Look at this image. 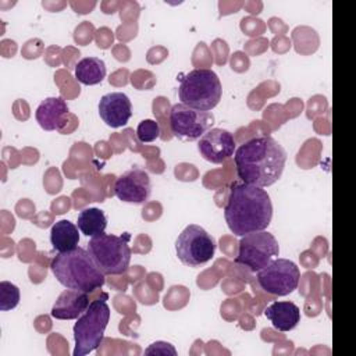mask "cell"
<instances>
[{
	"instance_id": "obj_4",
	"label": "cell",
	"mask_w": 356,
	"mask_h": 356,
	"mask_svg": "<svg viewBox=\"0 0 356 356\" xmlns=\"http://www.w3.org/2000/svg\"><path fill=\"white\" fill-rule=\"evenodd\" d=\"M107 295L92 300L88 309L74 324L75 349L74 356H85L99 348L103 341L106 327L110 320V307L106 302Z\"/></svg>"
},
{
	"instance_id": "obj_2",
	"label": "cell",
	"mask_w": 356,
	"mask_h": 356,
	"mask_svg": "<svg viewBox=\"0 0 356 356\" xmlns=\"http://www.w3.org/2000/svg\"><path fill=\"white\" fill-rule=\"evenodd\" d=\"M224 217L229 231L236 236L263 231L273 218L270 195L260 186L234 182L224 207Z\"/></svg>"
},
{
	"instance_id": "obj_6",
	"label": "cell",
	"mask_w": 356,
	"mask_h": 356,
	"mask_svg": "<svg viewBox=\"0 0 356 356\" xmlns=\"http://www.w3.org/2000/svg\"><path fill=\"white\" fill-rule=\"evenodd\" d=\"M127 239L128 235L122 238L111 234H100L90 238L88 252L104 275H120L128 270L131 248Z\"/></svg>"
},
{
	"instance_id": "obj_18",
	"label": "cell",
	"mask_w": 356,
	"mask_h": 356,
	"mask_svg": "<svg viewBox=\"0 0 356 356\" xmlns=\"http://www.w3.org/2000/svg\"><path fill=\"white\" fill-rule=\"evenodd\" d=\"M106 76V64L97 57H85L75 65V78L83 85H97Z\"/></svg>"
},
{
	"instance_id": "obj_22",
	"label": "cell",
	"mask_w": 356,
	"mask_h": 356,
	"mask_svg": "<svg viewBox=\"0 0 356 356\" xmlns=\"http://www.w3.org/2000/svg\"><path fill=\"white\" fill-rule=\"evenodd\" d=\"M146 355H152V353H160V355H167V353H171V355H177L175 349L167 343V342H154L152 343L146 350H145Z\"/></svg>"
},
{
	"instance_id": "obj_16",
	"label": "cell",
	"mask_w": 356,
	"mask_h": 356,
	"mask_svg": "<svg viewBox=\"0 0 356 356\" xmlns=\"http://www.w3.org/2000/svg\"><path fill=\"white\" fill-rule=\"evenodd\" d=\"M68 113V106L61 97H47L36 108L35 117L38 124L44 131H54L58 127L60 118Z\"/></svg>"
},
{
	"instance_id": "obj_5",
	"label": "cell",
	"mask_w": 356,
	"mask_h": 356,
	"mask_svg": "<svg viewBox=\"0 0 356 356\" xmlns=\"http://www.w3.org/2000/svg\"><path fill=\"white\" fill-rule=\"evenodd\" d=\"M222 86L217 74L209 68L188 72L179 83L178 96L182 104L196 110L210 111L221 100Z\"/></svg>"
},
{
	"instance_id": "obj_1",
	"label": "cell",
	"mask_w": 356,
	"mask_h": 356,
	"mask_svg": "<svg viewBox=\"0 0 356 356\" xmlns=\"http://www.w3.org/2000/svg\"><path fill=\"white\" fill-rule=\"evenodd\" d=\"M241 182L266 188L275 184L286 163V152L271 136H257L243 142L234 153Z\"/></svg>"
},
{
	"instance_id": "obj_21",
	"label": "cell",
	"mask_w": 356,
	"mask_h": 356,
	"mask_svg": "<svg viewBox=\"0 0 356 356\" xmlns=\"http://www.w3.org/2000/svg\"><path fill=\"white\" fill-rule=\"evenodd\" d=\"M159 124L154 120H143L136 128V138L140 142H152L159 136Z\"/></svg>"
},
{
	"instance_id": "obj_14",
	"label": "cell",
	"mask_w": 356,
	"mask_h": 356,
	"mask_svg": "<svg viewBox=\"0 0 356 356\" xmlns=\"http://www.w3.org/2000/svg\"><path fill=\"white\" fill-rule=\"evenodd\" d=\"M88 292L70 289L63 291L51 307V316L58 320L78 318L89 306Z\"/></svg>"
},
{
	"instance_id": "obj_20",
	"label": "cell",
	"mask_w": 356,
	"mask_h": 356,
	"mask_svg": "<svg viewBox=\"0 0 356 356\" xmlns=\"http://www.w3.org/2000/svg\"><path fill=\"white\" fill-rule=\"evenodd\" d=\"M19 302V289L17 285L1 281L0 282V309L3 312L14 309Z\"/></svg>"
},
{
	"instance_id": "obj_11",
	"label": "cell",
	"mask_w": 356,
	"mask_h": 356,
	"mask_svg": "<svg viewBox=\"0 0 356 356\" xmlns=\"http://www.w3.org/2000/svg\"><path fill=\"white\" fill-rule=\"evenodd\" d=\"M114 193L125 203H145L152 193L149 174L139 167H132L115 179Z\"/></svg>"
},
{
	"instance_id": "obj_12",
	"label": "cell",
	"mask_w": 356,
	"mask_h": 356,
	"mask_svg": "<svg viewBox=\"0 0 356 356\" xmlns=\"http://www.w3.org/2000/svg\"><path fill=\"white\" fill-rule=\"evenodd\" d=\"M197 150L204 160L213 164H221L234 156L236 145L234 135L229 131L211 128L199 139Z\"/></svg>"
},
{
	"instance_id": "obj_19",
	"label": "cell",
	"mask_w": 356,
	"mask_h": 356,
	"mask_svg": "<svg viewBox=\"0 0 356 356\" xmlns=\"http://www.w3.org/2000/svg\"><path fill=\"white\" fill-rule=\"evenodd\" d=\"M78 228L79 231L86 236H97L100 234H104V229L107 227V218L104 213L100 209L89 207L83 209L78 214Z\"/></svg>"
},
{
	"instance_id": "obj_17",
	"label": "cell",
	"mask_w": 356,
	"mask_h": 356,
	"mask_svg": "<svg viewBox=\"0 0 356 356\" xmlns=\"http://www.w3.org/2000/svg\"><path fill=\"white\" fill-rule=\"evenodd\" d=\"M78 225L68 220L57 221L50 231V242L54 250L68 252L78 248L79 232Z\"/></svg>"
},
{
	"instance_id": "obj_9",
	"label": "cell",
	"mask_w": 356,
	"mask_h": 356,
	"mask_svg": "<svg viewBox=\"0 0 356 356\" xmlns=\"http://www.w3.org/2000/svg\"><path fill=\"white\" fill-rule=\"evenodd\" d=\"M299 280V267L292 260L280 257L271 260L256 274L259 286L264 292L275 296H286L292 293L298 288Z\"/></svg>"
},
{
	"instance_id": "obj_8",
	"label": "cell",
	"mask_w": 356,
	"mask_h": 356,
	"mask_svg": "<svg viewBox=\"0 0 356 356\" xmlns=\"http://www.w3.org/2000/svg\"><path fill=\"white\" fill-rule=\"evenodd\" d=\"M214 238L200 225L189 224L175 241V252L182 264L199 267L211 260L216 252Z\"/></svg>"
},
{
	"instance_id": "obj_10",
	"label": "cell",
	"mask_w": 356,
	"mask_h": 356,
	"mask_svg": "<svg viewBox=\"0 0 356 356\" xmlns=\"http://www.w3.org/2000/svg\"><path fill=\"white\" fill-rule=\"evenodd\" d=\"M168 120L171 132L182 140L200 139L214 124L213 113L196 110L182 103L171 107Z\"/></svg>"
},
{
	"instance_id": "obj_15",
	"label": "cell",
	"mask_w": 356,
	"mask_h": 356,
	"mask_svg": "<svg viewBox=\"0 0 356 356\" xmlns=\"http://www.w3.org/2000/svg\"><path fill=\"white\" fill-rule=\"evenodd\" d=\"M264 316L278 331H291L300 321V309L289 300H275L264 310Z\"/></svg>"
},
{
	"instance_id": "obj_7",
	"label": "cell",
	"mask_w": 356,
	"mask_h": 356,
	"mask_svg": "<svg viewBox=\"0 0 356 356\" xmlns=\"http://www.w3.org/2000/svg\"><path fill=\"white\" fill-rule=\"evenodd\" d=\"M280 245L275 236L267 231H256L246 234L238 243V254L235 263L257 273L271 260L278 257Z\"/></svg>"
},
{
	"instance_id": "obj_3",
	"label": "cell",
	"mask_w": 356,
	"mask_h": 356,
	"mask_svg": "<svg viewBox=\"0 0 356 356\" xmlns=\"http://www.w3.org/2000/svg\"><path fill=\"white\" fill-rule=\"evenodd\" d=\"M50 268L57 281L70 289L90 293L106 282V275L95 264L88 249L79 246L68 252H58L51 260Z\"/></svg>"
},
{
	"instance_id": "obj_13",
	"label": "cell",
	"mask_w": 356,
	"mask_h": 356,
	"mask_svg": "<svg viewBox=\"0 0 356 356\" xmlns=\"http://www.w3.org/2000/svg\"><path fill=\"white\" fill-rule=\"evenodd\" d=\"M99 114L106 125L111 128L124 127L132 117V103L122 92H111L102 96Z\"/></svg>"
}]
</instances>
